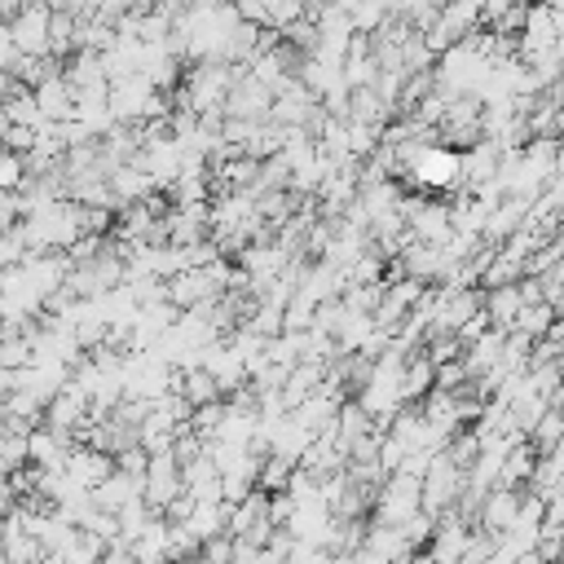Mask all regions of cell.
<instances>
[{"label": "cell", "instance_id": "1", "mask_svg": "<svg viewBox=\"0 0 564 564\" xmlns=\"http://www.w3.org/2000/svg\"><path fill=\"white\" fill-rule=\"evenodd\" d=\"M375 524H388V529H397V524H405L414 511H419V480L414 476H405V471H392L379 489H375Z\"/></svg>", "mask_w": 564, "mask_h": 564}, {"label": "cell", "instance_id": "2", "mask_svg": "<svg viewBox=\"0 0 564 564\" xmlns=\"http://www.w3.org/2000/svg\"><path fill=\"white\" fill-rule=\"evenodd\" d=\"M269 101H273V93L264 84H256L247 75V66H234V84H229V93L220 101V115L225 119H242V123H264L269 119Z\"/></svg>", "mask_w": 564, "mask_h": 564}, {"label": "cell", "instance_id": "3", "mask_svg": "<svg viewBox=\"0 0 564 564\" xmlns=\"http://www.w3.org/2000/svg\"><path fill=\"white\" fill-rule=\"evenodd\" d=\"M9 44L18 57H48V4H22L9 22Z\"/></svg>", "mask_w": 564, "mask_h": 564}, {"label": "cell", "instance_id": "4", "mask_svg": "<svg viewBox=\"0 0 564 564\" xmlns=\"http://www.w3.org/2000/svg\"><path fill=\"white\" fill-rule=\"evenodd\" d=\"M132 167H141V172L150 176V185L163 194V189H172V185H176V176H181V150H176V141H172V137L141 141V150H137Z\"/></svg>", "mask_w": 564, "mask_h": 564}, {"label": "cell", "instance_id": "5", "mask_svg": "<svg viewBox=\"0 0 564 564\" xmlns=\"http://www.w3.org/2000/svg\"><path fill=\"white\" fill-rule=\"evenodd\" d=\"M110 471H115V458L101 454V449H88V445H70L66 458H62V476H66L75 489H84V494L97 489Z\"/></svg>", "mask_w": 564, "mask_h": 564}, {"label": "cell", "instance_id": "6", "mask_svg": "<svg viewBox=\"0 0 564 564\" xmlns=\"http://www.w3.org/2000/svg\"><path fill=\"white\" fill-rule=\"evenodd\" d=\"M317 110V97L300 84V79H286L278 93H273V101H269V123H278V128H304V119Z\"/></svg>", "mask_w": 564, "mask_h": 564}, {"label": "cell", "instance_id": "7", "mask_svg": "<svg viewBox=\"0 0 564 564\" xmlns=\"http://www.w3.org/2000/svg\"><path fill=\"white\" fill-rule=\"evenodd\" d=\"M467 533H471V524L458 516V511H445L441 520H436V529H432V542H427V560L432 564H458V555H463V546H467Z\"/></svg>", "mask_w": 564, "mask_h": 564}, {"label": "cell", "instance_id": "8", "mask_svg": "<svg viewBox=\"0 0 564 564\" xmlns=\"http://www.w3.org/2000/svg\"><path fill=\"white\" fill-rule=\"evenodd\" d=\"M405 234L414 242H427V247H441L449 238V203H436V198H423L410 216H405Z\"/></svg>", "mask_w": 564, "mask_h": 564}, {"label": "cell", "instance_id": "9", "mask_svg": "<svg viewBox=\"0 0 564 564\" xmlns=\"http://www.w3.org/2000/svg\"><path fill=\"white\" fill-rule=\"evenodd\" d=\"M70 432H48V427H31L26 432V463L35 471H62V458L70 449Z\"/></svg>", "mask_w": 564, "mask_h": 564}, {"label": "cell", "instance_id": "10", "mask_svg": "<svg viewBox=\"0 0 564 564\" xmlns=\"http://www.w3.org/2000/svg\"><path fill=\"white\" fill-rule=\"evenodd\" d=\"M88 419V397L66 379V388L44 405V427L48 432H75Z\"/></svg>", "mask_w": 564, "mask_h": 564}, {"label": "cell", "instance_id": "11", "mask_svg": "<svg viewBox=\"0 0 564 564\" xmlns=\"http://www.w3.org/2000/svg\"><path fill=\"white\" fill-rule=\"evenodd\" d=\"M31 97H35V106H40V115H44L48 123H66V119H70V110H75V88L62 79V70H57V75H48L44 84H35V88H31Z\"/></svg>", "mask_w": 564, "mask_h": 564}, {"label": "cell", "instance_id": "12", "mask_svg": "<svg viewBox=\"0 0 564 564\" xmlns=\"http://www.w3.org/2000/svg\"><path fill=\"white\" fill-rule=\"evenodd\" d=\"M0 115H4L9 128H26V132H40V128L48 123V119L40 115L31 88H22V84H9V97L0 101Z\"/></svg>", "mask_w": 564, "mask_h": 564}, {"label": "cell", "instance_id": "13", "mask_svg": "<svg viewBox=\"0 0 564 564\" xmlns=\"http://www.w3.org/2000/svg\"><path fill=\"white\" fill-rule=\"evenodd\" d=\"M181 494H189L194 502H220V476L203 454L181 467Z\"/></svg>", "mask_w": 564, "mask_h": 564}, {"label": "cell", "instance_id": "14", "mask_svg": "<svg viewBox=\"0 0 564 564\" xmlns=\"http://www.w3.org/2000/svg\"><path fill=\"white\" fill-rule=\"evenodd\" d=\"M88 498H93L97 511H110V516H115L123 502L141 498V480H132V476H123V471H110L97 489H88Z\"/></svg>", "mask_w": 564, "mask_h": 564}, {"label": "cell", "instance_id": "15", "mask_svg": "<svg viewBox=\"0 0 564 564\" xmlns=\"http://www.w3.org/2000/svg\"><path fill=\"white\" fill-rule=\"evenodd\" d=\"M427 392H432V361H427L423 348H419V352H410L405 366H401V405H419Z\"/></svg>", "mask_w": 564, "mask_h": 564}, {"label": "cell", "instance_id": "16", "mask_svg": "<svg viewBox=\"0 0 564 564\" xmlns=\"http://www.w3.org/2000/svg\"><path fill=\"white\" fill-rule=\"evenodd\" d=\"M533 449H529V441H520V445H511L507 449V458L498 463V480H494V489H524L529 485V471H533Z\"/></svg>", "mask_w": 564, "mask_h": 564}, {"label": "cell", "instance_id": "17", "mask_svg": "<svg viewBox=\"0 0 564 564\" xmlns=\"http://www.w3.org/2000/svg\"><path fill=\"white\" fill-rule=\"evenodd\" d=\"M361 546H366L370 555H379L383 564H405V560H410V546H405L401 533L388 529V524H370V529L361 533Z\"/></svg>", "mask_w": 564, "mask_h": 564}, {"label": "cell", "instance_id": "18", "mask_svg": "<svg viewBox=\"0 0 564 564\" xmlns=\"http://www.w3.org/2000/svg\"><path fill=\"white\" fill-rule=\"evenodd\" d=\"M128 551H132V564H167V520L154 516V520L145 524V533H141Z\"/></svg>", "mask_w": 564, "mask_h": 564}, {"label": "cell", "instance_id": "19", "mask_svg": "<svg viewBox=\"0 0 564 564\" xmlns=\"http://www.w3.org/2000/svg\"><path fill=\"white\" fill-rule=\"evenodd\" d=\"M392 119V110L375 97V88H348V123H366V128H383Z\"/></svg>", "mask_w": 564, "mask_h": 564}, {"label": "cell", "instance_id": "20", "mask_svg": "<svg viewBox=\"0 0 564 564\" xmlns=\"http://www.w3.org/2000/svg\"><path fill=\"white\" fill-rule=\"evenodd\" d=\"M225 524H229V507H225V502H194V511H189V520H185V529L198 538V546H203L207 538H220Z\"/></svg>", "mask_w": 564, "mask_h": 564}, {"label": "cell", "instance_id": "21", "mask_svg": "<svg viewBox=\"0 0 564 564\" xmlns=\"http://www.w3.org/2000/svg\"><path fill=\"white\" fill-rule=\"evenodd\" d=\"M375 335V322H370V313H348L344 308V317H339V326H335V348H339V357H348V352H357L366 339Z\"/></svg>", "mask_w": 564, "mask_h": 564}, {"label": "cell", "instance_id": "22", "mask_svg": "<svg viewBox=\"0 0 564 564\" xmlns=\"http://www.w3.org/2000/svg\"><path fill=\"white\" fill-rule=\"evenodd\" d=\"M181 401H185L189 410H198V405H212V401H225V397H220L216 379L194 366V370H181Z\"/></svg>", "mask_w": 564, "mask_h": 564}, {"label": "cell", "instance_id": "23", "mask_svg": "<svg viewBox=\"0 0 564 564\" xmlns=\"http://www.w3.org/2000/svg\"><path fill=\"white\" fill-rule=\"evenodd\" d=\"M150 520H154V511H150L141 498L123 502V507L115 511V529H119V542H128V546H132V542L145 533V524H150Z\"/></svg>", "mask_w": 564, "mask_h": 564}, {"label": "cell", "instance_id": "24", "mask_svg": "<svg viewBox=\"0 0 564 564\" xmlns=\"http://www.w3.org/2000/svg\"><path fill=\"white\" fill-rule=\"evenodd\" d=\"M551 322H555V308L538 300V304H524V308L516 313V322H511V330H516V335H524V339H542Z\"/></svg>", "mask_w": 564, "mask_h": 564}, {"label": "cell", "instance_id": "25", "mask_svg": "<svg viewBox=\"0 0 564 564\" xmlns=\"http://www.w3.org/2000/svg\"><path fill=\"white\" fill-rule=\"evenodd\" d=\"M560 432H564L560 410H546V414L533 423V432H529V449H533V454H551V449H560Z\"/></svg>", "mask_w": 564, "mask_h": 564}, {"label": "cell", "instance_id": "26", "mask_svg": "<svg viewBox=\"0 0 564 564\" xmlns=\"http://www.w3.org/2000/svg\"><path fill=\"white\" fill-rule=\"evenodd\" d=\"M291 471H295V463H286V458H273V454H269V458L260 463V471H256V489H260V494H282Z\"/></svg>", "mask_w": 564, "mask_h": 564}, {"label": "cell", "instance_id": "27", "mask_svg": "<svg viewBox=\"0 0 564 564\" xmlns=\"http://www.w3.org/2000/svg\"><path fill=\"white\" fill-rule=\"evenodd\" d=\"M242 330H251V335H260V339L282 335V308H273V304H260V300H256V308H251V317H247V326H242Z\"/></svg>", "mask_w": 564, "mask_h": 564}, {"label": "cell", "instance_id": "28", "mask_svg": "<svg viewBox=\"0 0 564 564\" xmlns=\"http://www.w3.org/2000/svg\"><path fill=\"white\" fill-rule=\"evenodd\" d=\"M432 529H436V520H432V516H423V511H414L405 524H397V533H401V542L410 546V555H414V551H423V546L432 542Z\"/></svg>", "mask_w": 564, "mask_h": 564}, {"label": "cell", "instance_id": "29", "mask_svg": "<svg viewBox=\"0 0 564 564\" xmlns=\"http://www.w3.org/2000/svg\"><path fill=\"white\" fill-rule=\"evenodd\" d=\"M31 366V344L22 335H0V370H22Z\"/></svg>", "mask_w": 564, "mask_h": 564}, {"label": "cell", "instance_id": "30", "mask_svg": "<svg viewBox=\"0 0 564 564\" xmlns=\"http://www.w3.org/2000/svg\"><path fill=\"white\" fill-rule=\"evenodd\" d=\"M264 18H269L264 31H286V26H295V22L304 18V4H295V0H273V4H264Z\"/></svg>", "mask_w": 564, "mask_h": 564}, {"label": "cell", "instance_id": "31", "mask_svg": "<svg viewBox=\"0 0 564 564\" xmlns=\"http://www.w3.org/2000/svg\"><path fill=\"white\" fill-rule=\"evenodd\" d=\"M22 181H26L22 159H18V154H9V150H0V189L18 194V185H22Z\"/></svg>", "mask_w": 564, "mask_h": 564}, {"label": "cell", "instance_id": "32", "mask_svg": "<svg viewBox=\"0 0 564 564\" xmlns=\"http://www.w3.org/2000/svg\"><path fill=\"white\" fill-rule=\"evenodd\" d=\"M145 449L141 445H132V449H123V454H115V471H123V476H132V480H141L145 476Z\"/></svg>", "mask_w": 564, "mask_h": 564}, {"label": "cell", "instance_id": "33", "mask_svg": "<svg viewBox=\"0 0 564 564\" xmlns=\"http://www.w3.org/2000/svg\"><path fill=\"white\" fill-rule=\"evenodd\" d=\"M198 555H203L207 564H229V555H234V538H229V533H220V538H207V542L198 546Z\"/></svg>", "mask_w": 564, "mask_h": 564}, {"label": "cell", "instance_id": "34", "mask_svg": "<svg viewBox=\"0 0 564 564\" xmlns=\"http://www.w3.org/2000/svg\"><path fill=\"white\" fill-rule=\"evenodd\" d=\"M401 458H405V449H401L392 436H383V441H379V458H375V463H379V471H383V480L401 467Z\"/></svg>", "mask_w": 564, "mask_h": 564}, {"label": "cell", "instance_id": "35", "mask_svg": "<svg viewBox=\"0 0 564 564\" xmlns=\"http://www.w3.org/2000/svg\"><path fill=\"white\" fill-rule=\"evenodd\" d=\"M13 511V489H9V480H0V520Z\"/></svg>", "mask_w": 564, "mask_h": 564}, {"label": "cell", "instance_id": "36", "mask_svg": "<svg viewBox=\"0 0 564 564\" xmlns=\"http://www.w3.org/2000/svg\"><path fill=\"white\" fill-rule=\"evenodd\" d=\"M9 84H13V79H9V75H0V101L9 97Z\"/></svg>", "mask_w": 564, "mask_h": 564}, {"label": "cell", "instance_id": "37", "mask_svg": "<svg viewBox=\"0 0 564 564\" xmlns=\"http://www.w3.org/2000/svg\"><path fill=\"white\" fill-rule=\"evenodd\" d=\"M185 564H207V560H203V555H194V560H185Z\"/></svg>", "mask_w": 564, "mask_h": 564}]
</instances>
